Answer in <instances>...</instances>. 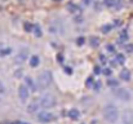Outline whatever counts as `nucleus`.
I'll list each match as a JSON object with an SVG mask.
<instances>
[{"instance_id":"nucleus-4","label":"nucleus","mask_w":133,"mask_h":124,"mask_svg":"<svg viewBox=\"0 0 133 124\" xmlns=\"http://www.w3.org/2000/svg\"><path fill=\"white\" fill-rule=\"evenodd\" d=\"M114 96H115L116 98L121 100V101H129V100H130V93H129L127 89H124V88H115Z\"/></svg>"},{"instance_id":"nucleus-36","label":"nucleus","mask_w":133,"mask_h":124,"mask_svg":"<svg viewBox=\"0 0 133 124\" xmlns=\"http://www.w3.org/2000/svg\"><path fill=\"white\" fill-rule=\"evenodd\" d=\"M14 124H29V123H26V121H17V123H14Z\"/></svg>"},{"instance_id":"nucleus-14","label":"nucleus","mask_w":133,"mask_h":124,"mask_svg":"<svg viewBox=\"0 0 133 124\" xmlns=\"http://www.w3.org/2000/svg\"><path fill=\"white\" fill-rule=\"evenodd\" d=\"M12 53V48H0V56L2 57H5V56H9Z\"/></svg>"},{"instance_id":"nucleus-5","label":"nucleus","mask_w":133,"mask_h":124,"mask_svg":"<svg viewBox=\"0 0 133 124\" xmlns=\"http://www.w3.org/2000/svg\"><path fill=\"white\" fill-rule=\"evenodd\" d=\"M29 58V49H21L17 54H16V57H14V63H17V65H21V63H23V62H26V60Z\"/></svg>"},{"instance_id":"nucleus-7","label":"nucleus","mask_w":133,"mask_h":124,"mask_svg":"<svg viewBox=\"0 0 133 124\" xmlns=\"http://www.w3.org/2000/svg\"><path fill=\"white\" fill-rule=\"evenodd\" d=\"M29 88L26 87V85H20V88H18V97H20V100L22 101V102H26V100L29 98Z\"/></svg>"},{"instance_id":"nucleus-12","label":"nucleus","mask_w":133,"mask_h":124,"mask_svg":"<svg viewBox=\"0 0 133 124\" xmlns=\"http://www.w3.org/2000/svg\"><path fill=\"white\" fill-rule=\"evenodd\" d=\"M120 79L121 80H129L130 79V72H129V70H127V69H124V70H121V72H120Z\"/></svg>"},{"instance_id":"nucleus-16","label":"nucleus","mask_w":133,"mask_h":124,"mask_svg":"<svg viewBox=\"0 0 133 124\" xmlns=\"http://www.w3.org/2000/svg\"><path fill=\"white\" fill-rule=\"evenodd\" d=\"M115 61H116L119 65H124V62H125V57H124L121 53H118L116 57H115Z\"/></svg>"},{"instance_id":"nucleus-18","label":"nucleus","mask_w":133,"mask_h":124,"mask_svg":"<svg viewBox=\"0 0 133 124\" xmlns=\"http://www.w3.org/2000/svg\"><path fill=\"white\" fill-rule=\"evenodd\" d=\"M119 38H120V43H121V42H127V40H128V32H127L125 30L120 31V34H119Z\"/></svg>"},{"instance_id":"nucleus-6","label":"nucleus","mask_w":133,"mask_h":124,"mask_svg":"<svg viewBox=\"0 0 133 124\" xmlns=\"http://www.w3.org/2000/svg\"><path fill=\"white\" fill-rule=\"evenodd\" d=\"M54 119V115L49 111H41L40 114H38V120L40 123H49Z\"/></svg>"},{"instance_id":"nucleus-26","label":"nucleus","mask_w":133,"mask_h":124,"mask_svg":"<svg viewBox=\"0 0 133 124\" xmlns=\"http://www.w3.org/2000/svg\"><path fill=\"white\" fill-rule=\"evenodd\" d=\"M106 48H107V51H109L110 53H115V48H114V45H111V44H109V45H107Z\"/></svg>"},{"instance_id":"nucleus-2","label":"nucleus","mask_w":133,"mask_h":124,"mask_svg":"<svg viewBox=\"0 0 133 124\" xmlns=\"http://www.w3.org/2000/svg\"><path fill=\"white\" fill-rule=\"evenodd\" d=\"M103 116H105V119L107 121L115 123L118 120V118H119V111H118L116 106H114V105L105 106V109H103Z\"/></svg>"},{"instance_id":"nucleus-30","label":"nucleus","mask_w":133,"mask_h":124,"mask_svg":"<svg viewBox=\"0 0 133 124\" xmlns=\"http://www.w3.org/2000/svg\"><path fill=\"white\" fill-rule=\"evenodd\" d=\"M125 49H127V52H133V45L132 44H128V45H125Z\"/></svg>"},{"instance_id":"nucleus-42","label":"nucleus","mask_w":133,"mask_h":124,"mask_svg":"<svg viewBox=\"0 0 133 124\" xmlns=\"http://www.w3.org/2000/svg\"><path fill=\"white\" fill-rule=\"evenodd\" d=\"M119 2H121V0H119Z\"/></svg>"},{"instance_id":"nucleus-25","label":"nucleus","mask_w":133,"mask_h":124,"mask_svg":"<svg viewBox=\"0 0 133 124\" xmlns=\"http://www.w3.org/2000/svg\"><path fill=\"white\" fill-rule=\"evenodd\" d=\"M102 74H103L105 76H110L112 72H111V69H103V70H102Z\"/></svg>"},{"instance_id":"nucleus-40","label":"nucleus","mask_w":133,"mask_h":124,"mask_svg":"<svg viewBox=\"0 0 133 124\" xmlns=\"http://www.w3.org/2000/svg\"><path fill=\"white\" fill-rule=\"evenodd\" d=\"M54 2H62V0H54Z\"/></svg>"},{"instance_id":"nucleus-23","label":"nucleus","mask_w":133,"mask_h":124,"mask_svg":"<svg viewBox=\"0 0 133 124\" xmlns=\"http://www.w3.org/2000/svg\"><path fill=\"white\" fill-rule=\"evenodd\" d=\"M107 85H109V87H118V80L110 79V80L107 81Z\"/></svg>"},{"instance_id":"nucleus-21","label":"nucleus","mask_w":133,"mask_h":124,"mask_svg":"<svg viewBox=\"0 0 133 124\" xmlns=\"http://www.w3.org/2000/svg\"><path fill=\"white\" fill-rule=\"evenodd\" d=\"M23 27H25V30H26L27 32H31V31L34 30V25H31V23H29V22H25V23H23Z\"/></svg>"},{"instance_id":"nucleus-37","label":"nucleus","mask_w":133,"mask_h":124,"mask_svg":"<svg viewBox=\"0 0 133 124\" xmlns=\"http://www.w3.org/2000/svg\"><path fill=\"white\" fill-rule=\"evenodd\" d=\"M120 25V22H119V20H115V26H119Z\"/></svg>"},{"instance_id":"nucleus-22","label":"nucleus","mask_w":133,"mask_h":124,"mask_svg":"<svg viewBox=\"0 0 133 124\" xmlns=\"http://www.w3.org/2000/svg\"><path fill=\"white\" fill-rule=\"evenodd\" d=\"M98 44H99V40H98V38H94V36H92V38H90V45H92V47H98Z\"/></svg>"},{"instance_id":"nucleus-35","label":"nucleus","mask_w":133,"mask_h":124,"mask_svg":"<svg viewBox=\"0 0 133 124\" xmlns=\"http://www.w3.org/2000/svg\"><path fill=\"white\" fill-rule=\"evenodd\" d=\"M83 2H84L85 5H89V4H90V0H83Z\"/></svg>"},{"instance_id":"nucleus-33","label":"nucleus","mask_w":133,"mask_h":124,"mask_svg":"<svg viewBox=\"0 0 133 124\" xmlns=\"http://www.w3.org/2000/svg\"><path fill=\"white\" fill-rule=\"evenodd\" d=\"M65 70H66V74H69V75H71V74H72V72H71L72 70H71L70 67H65Z\"/></svg>"},{"instance_id":"nucleus-19","label":"nucleus","mask_w":133,"mask_h":124,"mask_svg":"<svg viewBox=\"0 0 133 124\" xmlns=\"http://www.w3.org/2000/svg\"><path fill=\"white\" fill-rule=\"evenodd\" d=\"M32 32L36 35V36H41V29H40V26L39 25H34V30H32Z\"/></svg>"},{"instance_id":"nucleus-31","label":"nucleus","mask_w":133,"mask_h":124,"mask_svg":"<svg viewBox=\"0 0 133 124\" xmlns=\"http://www.w3.org/2000/svg\"><path fill=\"white\" fill-rule=\"evenodd\" d=\"M93 88H94L96 90H99V88H101V84H99V81H96V83L93 84Z\"/></svg>"},{"instance_id":"nucleus-8","label":"nucleus","mask_w":133,"mask_h":124,"mask_svg":"<svg viewBox=\"0 0 133 124\" xmlns=\"http://www.w3.org/2000/svg\"><path fill=\"white\" fill-rule=\"evenodd\" d=\"M123 124H133V112L132 111H125L121 116Z\"/></svg>"},{"instance_id":"nucleus-3","label":"nucleus","mask_w":133,"mask_h":124,"mask_svg":"<svg viewBox=\"0 0 133 124\" xmlns=\"http://www.w3.org/2000/svg\"><path fill=\"white\" fill-rule=\"evenodd\" d=\"M39 103H40V106H41L43 109H52V107L56 106L57 101H56V98H54L52 94H44V96L40 97Z\"/></svg>"},{"instance_id":"nucleus-10","label":"nucleus","mask_w":133,"mask_h":124,"mask_svg":"<svg viewBox=\"0 0 133 124\" xmlns=\"http://www.w3.org/2000/svg\"><path fill=\"white\" fill-rule=\"evenodd\" d=\"M25 83H26L25 85H26L27 88H30L31 90H35V89H36V84L34 83V80H32L30 76H26V78H25Z\"/></svg>"},{"instance_id":"nucleus-1","label":"nucleus","mask_w":133,"mask_h":124,"mask_svg":"<svg viewBox=\"0 0 133 124\" xmlns=\"http://www.w3.org/2000/svg\"><path fill=\"white\" fill-rule=\"evenodd\" d=\"M53 78H52V72L51 71H43L36 80V85L39 89H47L52 85Z\"/></svg>"},{"instance_id":"nucleus-24","label":"nucleus","mask_w":133,"mask_h":124,"mask_svg":"<svg viewBox=\"0 0 133 124\" xmlns=\"http://www.w3.org/2000/svg\"><path fill=\"white\" fill-rule=\"evenodd\" d=\"M84 43H85V38H84V36H79V38L76 39V44H78V45H83Z\"/></svg>"},{"instance_id":"nucleus-34","label":"nucleus","mask_w":133,"mask_h":124,"mask_svg":"<svg viewBox=\"0 0 133 124\" xmlns=\"http://www.w3.org/2000/svg\"><path fill=\"white\" fill-rule=\"evenodd\" d=\"M99 58H101V61H102V62H103V63H106V62H107V60H106V58H105V56H101V57H99Z\"/></svg>"},{"instance_id":"nucleus-15","label":"nucleus","mask_w":133,"mask_h":124,"mask_svg":"<svg viewBox=\"0 0 133 124\" xmlns=\"http://www.w3.org/2000/svg\"><path fill=\"white\" fill-rule=\"evenodd\" d=\"M67 9H69L71 13H76V12H79V11H80V8H79L76 4H74V3H70V4L67 5Z\"/></svg>"},{"instance_id":"nucleus-29","label":"nucleus","mask_w":133,"mask_h":124,"mask_svg":"<svg viewBox=\"0 0 133 124\" xmlns=\"http://www.w3.org/2000/svg\"><path fill=\"white\" fill-rule=\"evenodd\" d=\"M93 83H94V81H93V79H92V78H88V79H87V87H92V85H93Z\"/></svg>"},{"instance_id":"nucleus-41","label":"nucleus","mask_w":133,"mask_h":124,"mask_svg":"<svg viewBox=\"0 0 133 124\" xmlns=\"http://www.w3.org/2000/svg\"><path fill=\"white\" fill-rule=\"evenodd\" d=\"M0 106H2V100H0Z\"/></svg>"},{"instance_id":"nucleus-32","label":"nucleus","mask_w":133,"mask_h":124,"mask_svg":"<svg viewBox=\"0 0 133 124\" xmlns=\"http://www.w3.org/2000/svg\"><path fill=\"white\" fill-rule=\"evenodd\" d=\"M75 21H76L78 23H81V22H83V18H81L80 16H78V17H75Z\"/></svg>"},{"instance_id":"nucleus-11","label":"nucleus","mask_w":133,"mask_h":124,"mask_svg":"<svg viewBox=\"0 0 133 124\" xmlns=\"http://www.w3.org/2000/svg\"><path fill=\"white\" fill-rule=\"evenodd\" d=\"M69 116H70V119H72V120H76V119H79V116H80V114H79V110H76V109H71L70 111H69V114H67Z\"/></svg>"},{"instance_id":"nucleus-39","label":"nucleus","mask_w":133,"mask_h":124,"mask_svg":"<svg viewBox=\"0 0 133 124\" xmlns=\"http://www.w3.org/2000/svg\"><path fill=\"white\" fill-rule=\"evenodd\" d=\"M90 124H98V123H97V120H93V121H92Z\"/></svg>"},{"instance_id":"nucleus-9","label":"nucleus","mask_w":133,"mask_h":124,"mask_svg":"<svg viewBox=\"0 0 133 124\" xmlns=\"http://www.w3.org/2000/svg\"><path fill=\"white\" fill-rule=\"evenodd\" d=\"M40 107H41V106H40L39 102H31V103L27 106V111H29L30 114H34V112H38Z\"/></svg>"},{"instance_id":"nucleus-38","label":"nucleus","mask_w":133,"mask_h":124,"mask_svg":"<svg viewBox=\"0 0 133 124\" xmlns=\"http://www.w3.org/2000/svg\"><path fill=\"white\" fill-rule=\"evenodd\" d=\"M58 60H60V62H62V56L61 54H58Z\"/></svg>"},{"instance_id":"nucleus-17","label":"nucleus","mask_w":133,"mask_h":124,"mask_svg":"<svg viewBox=\"0 0 133 124\" xmlns=\"http://www.w3.org/2000/svg\"><path fill=\"white\" fill-rule=\"evenodd\" d=\"M116 4H118V0H105V5L109 8H112V7L115 8Z\"/></svg>"},{"instance_id":"nucleus-13","label":"nucleus","mask_w":133,"mask_h":124,"mask_svg":"<svg viewBox=\"0 0 133 124\" xmlns=\"http://www.w3.org/2000/svg\"><path fill=\"white\" fill-rule=\"evenodd\" d=\"M39 62H40V60H39V57H38L36 54L31 56V58H30V66H31V67H36V66L39 65Z\"/></svg>"},{"instance_id":"nucleus-27","label":"nucleus","mask_w":133,"mask_h":124,"mask_svg":"<svg viewBox=\"0 0 133 124\" xmlns=\"http://www.w3.org/2000/svg\"><path fill=\"white\" fill-rule=\"evenodd\" d=\"M4 93H5V87L2 81H0V94H4Z\"/></svg>"},{"instance_id":"nucleus-20","label":"nucleus","mask_w":133,"mask_h":124,"mask_svg":"<svg viewBox=\"0 0 133 124\" xmlns=\"http://www.w3.org/2000/svg\"><path fill=\"white\" fill-rule=\"evenodd\" d=\"M111 29H112V26L107 23V25H103L101 30H102V32H103V34H109V32L111 31Z\"/></svg>"},{"instance_id":"nucleus-28","label":"nucleus","mask_w":133,"mask_h":124,"mask_svg":"<svg viewBox=\"0 0 133 124\" xmlns=\"http://www.w3.org/2000/svg\"><path fill=\"white\" fill-rule=\"evenodd\" d=\"M93 71H94V74H96V75H98V74H101V67H99V66H94Z\"/></svg>"}]
</instances>
